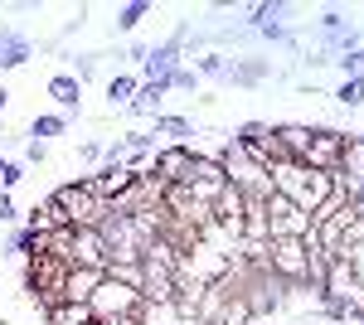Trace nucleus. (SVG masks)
<instances>
[{"label":"nucleus","mask_w":364,"mask_h":325,"mask_svg":"<svg viewBox=\"0 0 364 325\" xmlns=\"http://www.w3.org/2000/svg\"><path fill=\"white\" fill-rule=\"evenodd\" d=\"M151 136H175V146H185V136H195V122L190 117H156V127H151Z\"/></svg>","instance_id":"18"},{"label":"nucleus","mask_w":364,"mask_h":325,"mask_svg":"<svg viewBox=\"0 0 364 325\" xmlns=\"http://www.w3.org/2000/svg\"><path fill=\"white\" fill-rule=\"evenodd\" d=\"M146 15H151V0H127V5H117V29H122V34H132Z\"/></svg>","instance_id":"20"},{"label":"nucleus","mask_w":364,"mask_h":325,"mask_svg":"<svg viewBox=\"0 0 364 325\" xmlns=\"http://www.w3.org/2000/svg\"><path fill=\"white\" fill-rule=\"evenodd\" d=\"M78 156H83V161H102V146H97V141H83Z\"/></svg>","instance_id":"33"},{"label":"nucleus","mask_w":364,"mask_h":325,"mask_svg":"<svg viewBox=\"0 0 364 325\" xmlns=\"http://www.w3.org/2000/svg\"><path fill=\"white\" fill-rule=\"evenodd\" d=\"M127 185H132V170H127V165H102L97 175H87V190L97 194V199H107V204H112Z\"/></svg>","instance_id":"12"},{"label":"nucleus","mask_w":364,"mask_h":325,"mask_svg":"<svg viewBox=\"0 0 364 325\" xmlns=\"http://www.w3.org/2000/svg\"><path fill=\"white\" fill-rule=\"evenodd\" d=\"M267 78H272V63H262V58H233L228 63V82L233 87H257Z\"/></svg>","instance_id":"14"},{"label":"nucleus","mask_w":364,"mask_h":325,"mask_svg":"<svg viewBox=\"0 0 364 325\" xmlns=\"http://www.w3.org/2000/svg\"><path fill=\"white\" fill-rule=\"evenodd\" d=\"M29 228H34V233H54V228H68V218H63V209L54 204V194H49V199H39V204L29 209Z\"/></svg>","instance_id":"16"},{"label":"nucleus","mask_w":364,"mask_h":325,"mask_svg":"<svg viewBox=\"0 0 364 325\" xmlns=\"http://www.w3.org/2000/svg\"><path fill=\"white\" fill-rule=\"evenodd\" d=\"M136 87H141V78H132V73H117V78L107 82V102H112V107H127V102L136 97Z\"/></svg>","instance_id":"21"},{"label":"nucleus","mask_w":364,"mask_h":325,"mask_svg":"<svg viewBox=\"0 0 364 325\" xmlns=\"http://www.w3.org/2000/svg\"><path fill=\"white\" fill-rule=\"evenodd\" d=\"M49 97L58 102L63 117H73V112L83 107V82L73 78V73H54V78H49Z\"/></svg>","instance_id":"13"},{"label":"nucleus","mask_w":364,"mask_h":325,"mask_svg":"<svg viewBox=\"0 0 364 325\" xmlns=\"http://www.w3.org/2000/svg\"><path fill=\"white\" fill-rule=\"evenodd\" d=\"M34 58V39H25L20 29H0V73L5 68H25Z\"/></svg>","instance_id":"11"},{"label":"nucleus","mask_w":364,"mask_h":325,"mask_svg":"<svg viewBox=\"0 0 364 325\" xmlns=\"http://www.w3.org/2000/svg\"><path fill=\"white\" fill-rule=\"evenodd\" d=\"M336 102H340V107H364V82L360 78H345L336 87Z\"/></svg>","instance_id":"23"},{"label":"nucleus","mask_w":364,"mask_h":325,"mask_svg":"<svg viewBox=\"0 0 364 325\" xmlns=\"http://www.w3.org/2000/svg\"><path fill=\"white\" fill-rule=\"evenodd\" d=\"M107 272H92V267H68V282H63V306H87V297L102 287Z\"/></svg>","instance_id":"10"},{"label":"nucleus","mask_w":364,"mask_h":325,"mask_svg":"<svg viewBox=\"0 0 364 325\" xmlns=\"http://www.w3.org/2000/svg\"><path fill=\"white\" fill-rule=\"evenodd\" d=\"M5 102H10V92H5V87H0V112H5Z\"/></svg>","instance_id":"34"},{"label":"nucleus","mask_w":364,"mask_h":325,"mask_svg":"<svg viewBox=\"0 0 364 325\" xmlns=\"http://www.w3.org/2000/svg\"><path fill=\"white\" fill-rule=\"evenodd\" d=\"M272 175V190L287 194L301 214H316L331 194H336V175H321V170H306V165H296V161H282L267 170Z\"/></svg>","instance_id":"1"},{"label":"nucleus","mask_w":364,"mask_h":325,"mask_svg":"<svg viewBox=\"0 0 364 325\" xmlns=\"http://www.w3.org/2000/svg\"><path fill=\"white\" fill-rule=\"evenodd\" d=\"M267 267L277 272L287 287H306L311 282V243L306 238H272L267 243Z\"/></svg>","instance_id":"4"},{"label":"nucleus","mask_w":364,"mask_h":325,"mask_svg":"<svg viewBox=\"0 0 364 325\" xmlns=\"http://www.w3.org/2000/svg\"><path fill=\"white\" fill-rule=\"evenodd\" d=\"M321 29H326L331 39H336V34H345V29H350V20H345V10H326V15H321Z\"/></svg>","instance_id":"28"},{"label":"nucleus","mask_w":364,"mask_h":325,"mask_svg":"<svg viewBox=\"0 0 364 325\" xmlns=\"http://www.w3.org/2000/svg\"><path fill=\"white\" fill-rule=\"evenodd\" d=\"M340 156H345V132H336V127H316L301 165H306V170H321V175H336Z\"/></svg>","instance_id":"6"},{"label":"nucleus","mask_w":364,"mask_h":325,"mask_svg":"<svg viewBox=\"0 0 364 325\" xmlns=\"http://www.w3.org/2000/svg\"><path fill=\"white\" fill-rule=\"evenodd\" d=\"M44 156H49V146H44V141H29V146H25V161L29 165H44Z\"/></svg>","instance_id":"31"},{"label":"nucleus","mask_w":364,"mask_h":325,"mask_svg":"<svg viewBox=\"0 0 364 325\" xmlns=\"http://www.w3.org/2000/svg\"><path fill=\"white\" fill-rule=\"evenodd\" d=\"M195 73H199V78H228V58L224 54H204L195 63Z\"/></svg>","instance_id":"24"},{"label":"nucleus","mask_w":364,"mask_h":325,"mask_svg":"<svg viewBox=\"0 0 364 325\" xmlns=\"http://www.w3.org/2000/svg\"><path fill=\"white\" fill-rule=\"evenodd\" d=\"M272 136H277V151H282V161H306V146H311V136H316V127H301V122H287V127H272Z\"/></svg>","instance_id":"9"},{"label":"nucleus","mask_w":364,"mask_h":325,"mask_svg":"<svg viewBox=\"0 0 364 325\" xmlns=\"http://www.w3.org/2000/svg\"><path fill=\"white\" fill-rule=\"evenodd\" d=\"M107 262H112V252H107L102 228H73V267L107 272Z\"/></svg>","instance_id":"8"},{"label":"nucleus","mask_w":364,"mask_h":325,"mask_svg":"<svg viewBox=\"0 0 364 325\" xmlns=\"http://www.w3.org/2000/svg\"><path fill=\"white\" fill-rule=\"evenodd\" d=\"M87 311H92V321H117V316H141L146 301H141L136 287H127L117 277H102V287L87 297Z\"/></svg>","instance_id":"3"},{"label":"nucleus","mask_w":364,"mask_h":325,"mask_svg":"<svg viewBox=\"0 0 364 325\" xmlns=\"http://www.w3.org/2000/svg\"><path fill=\"white\" fill-rule=\"evenodd\" d=\"M54 204L63 209L68 228H102L107 214H112V209H107V199H97V194L87 190V180H68V185H58Z\"/></svg>","instance_id":"2"},{"label":"nucleus","mask_w":364,"mask_h":325,"mask_svg":"<svg viewBox=\"0 0 364 325\" xmlns=\"http://www.w3.org/2000/svg\"><path fill=\"white\" fill-rule=\"evenodd\" d=\"M0 170H5V156H0Z\"/></svg>","instance_id":"35"},{"label":"nucleus","mask_w":364,"mask_h":325,"mask_svg":"<svg viewBox=\"0 0 364 325\" xmlns=\"http://www.w3.org/2000/svg\"><path fill=\"white\" fill-rule=\"evenodd\" d=\"M92 73H97V58H92V54H83V58H78V73H73V78H78V82H87Z\"/></svg>","instance_id":"32"},{"label":"nucleus","mask_w":364,"mask_h":325,"mask_svg":"<svg viewBox=\"0 0 364 325\" xmlns=\"http://www.w3.org/2000/svg\"><path fill=\"white\" fill-rule=\"evenodd\" d=\"M170 92H175V87H180V92H195V82H199V73L195 68H185V63H180V68H175V73H170Z\"/></svg>","instance_id":"27"},{"label":"nucleus","mask_w":364,"mask_h":325,"mask_svg":"<svg viewBox=\"0 0 364 325\" xmlns=\"http://www.w3.org/2000/svg\"><path fill=\"white\" fill-rule=\"evenodd\" d=\"M49 325H92V311L87 306H58L49 316Z\"/></svg>","instance_id":"22"},{"label":"nucleus","mask_w":364,"mask_h":325,"mask_svg":"<svg viewBox=\"0 0 364 325\" xmlns=\"http://www.w3.org/2000/svg\"><path fill=\"white\" fill-rule=\"evenodd\" d=\"M331 63H340V73H345V78H360L364 82V49H350V54L331 58Z\"/></svg>","instance_id":"25"},{"label":"nucleus","mask_w":364,"mask_h":325,"mask_svg":"<svg viewBox=\"0 0 364 325\" xmlns=\"http://www.w3.org/2000/svg\"><path fill=\"white\" fill-rule=\"evenodd\" d=\"M5 252H10V257H39V252H44V233H34V228H15V233H10V243H5Z\"/></svg>","instance_id":"17"},{"label":"nucleus","mask_w":364,"mask_h":325,"mask_svg":"<svg viewBox=\"0 0 364 325\" xmlns=\"http://www.w3.org/2000/svg\"><path fill=\"white\" fill-rule=\"evenodd\" d=\"M20 180H25V165H20V161H5V170H0V190H15Z\"/></svg>","instance_id":"29"},{"label":"nucleus","mask_w":364,"mask_h":325,"mask_svg":"<svg viewBox=\"0 0 364 325\" xmlns=\"http://www.w3.org/2000/svg\"><path fill=\"white\" fill-rule=\"evenodd\" d=\"M190 165H195V146H161L156 161H151V175L170 190V185H185L190 180Z\"/></svg>","instance_id":"7"},{"label":"nucleus","mask_w":364,"mask_h":325,"mask_svg":"<svg viewBox=\"0 0 364 325\" xmlns=\"http://www.w3.org/2000/svg\"><path fill=\"white\" fill-rule=\"evenodd\" d=\"M360 247H364V218H350L345 243H340V257H350V252H360Z\"/></svg>","instance_id":"26"},{"label":"nucleus","mask_w":364,"mask_h":325,"mask_svg":"<svg viewBox=\"0 0 364 325\" xmlns=\"http://www.w3.org/2000/svg\"><path fill=\"white\" fill-rule=\"evenodd\" d=\"M63 127H68V117H63V112H44V117H34V122H29L25 136H34V141H49V136H63Z\"/></svg>","instance_id":"19"},{"label":"nucleus","mask_w":364,"mask_h":325,"mask_svg":"<svg viewBox=\"0 0 364 325\" xmlns=\"http://www.w3.org/2000/svg\"><path fill=\"white\" fill-rule=\"evenodd\" d=\"M170 82H141L136 97L127 102V112H136V117H161V102H166Z\"/></svg>","instance_id":"15"},{"label":"nucleus","mask_w":364,"mask_h":325,"mask_svg":"<svg viewBox=\"0 0 364 325\" xmlns=\"http://www.w3.org/2000/svg\"><path fill=\"white\" fill-rule=\"evenodd\" d=\"M311 233V214H301L287 194H272L267 199V243L272 238H306Z\"/></svg>","instance_id":"5"},{"label":"nucleus","mask_w":364,"mask_h":325,"mask_svg":"<svg viewBox=\"0 0 364 325\" xmlns=\"http://www.w3.org/2000/svg\"><path fill=\"white\" fill-rule=\"evenodd\" d=\"M15 218H20L15 199H10V190H0V223H15Z\"/></svg>","instance_id":"30"}]
</instances>
